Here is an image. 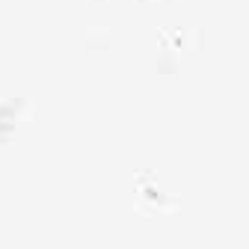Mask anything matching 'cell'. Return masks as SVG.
<instances>
[{
    "label": "cell",
    "instance_id": "6da1fadb",
    "mask_svg": "<svg viewBox=\"0 0 249 249\" xmlns=\"http://www.w3.org/2000/svg\"><path fill=\"white\" fill-rule=\"evenodd\" d=\"M83 45L89 51H107L113 45V33L107 27H86L83 30Z\"/></svg>",
    "mask_w": 249,
    "mask_h": 249
},
{
    "label": "cell",
    "instance_id": "7a4b0ae2",
    "mask_svg": "<svg viewBox=\"0 0 249 249\" xmlns=\"http://www.w3.org/2000/svg\"><path fill=\"white\" fill-rule=\"evenodd\" d=\"M154 71H160V74H175L178 71V53L172 48H160L158 59H154Z\"/></svg>",
    "mask_w": 249,
    "mask_h": 249
},
{
    "label": "cell",
    "instance_id": "3957f363",
    "mask_svg": "<svg viewBox=\"0 0 249 249\" xmlns=\"http://www.w3.org/2000/svg\"><path fill=\"white\" fill-rule=\"evenodd\" d=\"M202 42H205V33H202L199 27H187V30H181V48L196 51V48H202Z\"/></svg>",
    "mask_w": 249,
    "mask_h": 249
},
{
    "label": "cell",
    "instance_id": "277c9868",
    "mask_svg": "<svg viewBox=\"0 0 249 249\" xmlns=\"http://www.w3.org/2000/svg\"><path fill=\"white\" fill-rule=\"evenodd\" d=\"M158 211H163V213H178V211H181V199H178V196H160V199H158Z\"/></svg>",
    "mask_w": 249,
    "mask_h": 249
},
{
    "label": "cell",
    "instance_id": "5b68a950",
    "mask_svg": "<svg viewBox=\"0 0 249 249\" xmlns=\"http://www.w3.org/2000/svg\"><path fill=\"white\" fill-rule=\"evenodd\" d=\"M145 181H158V175H154V172H151V169H145V172H140V175H137V184H140V187H142V184H145Z\"/></svg>",
    "mask_w": 249,
    "mask_h": 249
},
{
    "label": "cell",
    "instance_id": "8992f818",
    "mask_svg": "<svg viewBox=\"0 0 249 249\" xmlns=\"http://www.w3.org/2000/svg\"><path fill=\"white\" fill-rule=\"evenodd\" d=\"M92 3H104V0H92Z\"/></svg>",
    "mask_w": 249,
    "mask_h": 249
},
{
    "label": "cell",
    "instance_id": "52a82bcc",
    "mask_svg": "<svg viewBox=\"0 0 249 249\" xmlns=\"http://www.w3.org/2000/svg\"><path fill=\"white\" fill-rule=\"evenodd\" d=\"M163 3H175V0H163Z\"/></svg>",
    "mask_w": 249,
    "mask_h": 249
},
{
    "label": "cell",
    "instance_id": "ba28073f",
    "mask_svg": "<svg viewBox=\"0 0 249 249\" xmlns=\"http://www.w3.org/2000/svg\"><path fill=\"white\" fill-rule=\"evenodd\" d=\"M140 3H148V0H140Z\"/></svg>",
    "mask_w": 249,
    "mask_h": 249
}]
</instances>
